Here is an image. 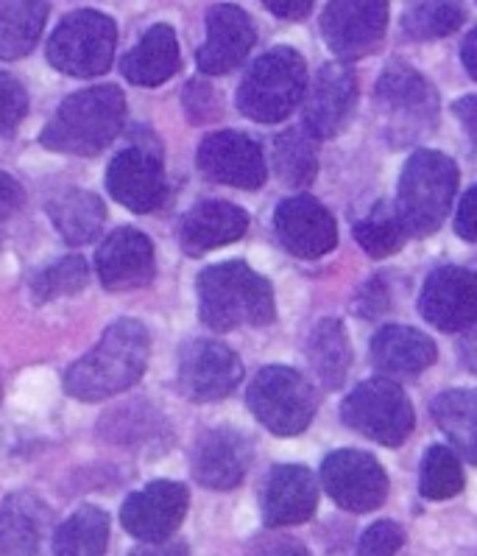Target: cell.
<instances>
[{"label":"cell","instance_id":"8fae6325","mask_svg":"<svg viewBox=\"0 0 477 556\" xmlns=\"http://www.w3.org/2000/svg\"><path fill=\"white\" fill-rule=\"evenodd\" d=\"M243 364L232 350L216 339H196L179 353V392L193 403H212L237 389Z\"/></svg>","mask_w":477,"mask_h":556},{"label":"cell","instance_id":"603a6c76","mask_svg":"<svg viewBox=\"0 0 477 556\" xmlns=\"http://www.w3.org/2000/svg\"><path fill=\"white\" fill-rule=\"evenodd\" d=\"M319 484L313 472L299 465H280L271 470L262 492V520L271 529L299 526L315 515Z\"/></svg>","mask_w":477,"mask_h":556},{"label":"cell","instance_id":"f35d334b","mask_svg":"<svg viewBox=\"0 0 477 556\" xmlns=\"http://www.w3.org/2000/svg\"><path fill=\"white\" fill-rule=\"evenodd\" d=\"M184 110H188L190 121H196V124H207L218 115V96L216 90L202 79H193L184 90Z\"/></svg>","mask_w":477,"mask_h":556},{"label":"cell","instance_id":"cb8c5ba5","mask_svg":"<svg viewBox=\"0 0 477 556\" xmlns=\"http://www.w3.org/2000/svg\"><path fill=\"white\" fill-rule=\"evenodd\" d=\"M438 350L430 336L405 325H388L372 339V364L388 378H416L433 367Z\"/></svg>","mask_w":477,"mask_h":556},{"label":"cell","instance_id":"8d00e7d4","mask_svg":"<svg viewBox=\"0 0 477 556\" xmlns=\"http://www.w3.org/2000/svg\"><path fill=\"white\" fill-rule=\"evenodd\" d=\"M28 112V92L12 73L0 71V138H12Z\"/></svg>","mask_w":477,"mask_h":556},{"label":"cell","instance_id":"d6a6232c","mask_svg":"<svg viewBox=\"0 0 477 556\" xmlns=\"http://www.w3.org/2000/svg\"><path fill=\"white\" fill-rule=\"evenodd\" d=\"M354 238L366 255L388 257L399 252L411 236L399 216L397 202H377L363 222L354 224Z\"/></svg>","mask_w":477,"mask_h":556},{"label":"cell","instance_id":"7c38bea8","mask_svg":"<svg viewBox=\"0 0 477 556\" xmlns=\"http://www.w3.org/2000/svg\"><path fill=\"white\" fill-rule=\"evenodd\" d=\"M386 0H330L321 14V34L340 60H360L386 37Z\"/></svg>","mask_w":477,"mask_h":556},{"label":"cell","instance_id":"ac0fdd59","mask_svg":"<svg viewBox=\"0 0 477 556\" xmlns=\"http://www.w3.org/2000/svg\"><path fill=\"white\" fill-rule=\"evenodd\" d=\"M274 227L282 247L296 257H324L338 243L335 218L313 197H291L276 207Z\"/></svg>","mask_w":477,"mask_h":556},{"label":"cell","instance_id":"8992f818","mask_svg":"<svg viewBox=\"0 0 477 556\" xmlns=\"http://www.w3.org/2000/svg\"><path fill=\"white\" fill-rule=\"evenodd\" d=\"M118 46V26L104 12H81L67 14L60 28L48 40V62L60 73L90 79L101 76L112 67Z\"/></svg>","mask_w":477,"mask_h":556},{"label":"cell","instance_id":"3957f363","mask_svg":"<svg viewBox=\"0 0 477 556\" xmlns=\"http://www.w3.org/2000/svg\"><path fill=\"white\" fill-rule=\"evenodd\" d=\"M274 289L241 261L204 268L198 275V316L212 330L266 328L274 321Z\"/></svg>","mask_w":477,"mask_h":556},{"label":"cell","instance_id":"f1b7e54d","mask_svg":"<svg viewBox=\"0 0 477 556\" xmlns=\"http://www.w3.org/2000/svg\"><path fill=\"white\" fill-rule=\"evenodd\" d=\"M433 419L455 451L477 465V389H452L430 403Z\"/></svg>","mask_w":477,"mask_h":556},{"label":"cell","instance_id":"6da1fadb","mask_svg":"<svg viewBox=\"0 0 477 556\" xmlns=\"http://www.w3.org/2000/svg\"><path fill=\"white\" fill-rule=\"evenodd\" d=\"M151 336L138 319H118L106 328L99 348L67 369L65 392L81 403H99L126 392L149 367Z\"/></svg>","mask_w":477,"mask_h":556},{"label":"cell","instance_id":"7bdbcfd3","mask_svg":"<svg viewBox=\"0 0 477 556\" xmlns=\"http://www.w3.org/2000/svg\"><path fill=\"white\" fill-rule=\"evenodd\" d=\"M262 7L274 12L282 21H301L313 9V0H262Z\"/></svg>","mask_w":477,"mask_h":556},{"label":"cell","instance_id":"d590c367","mask_svg":"<svg viewBox=\"0 0 477 556\" xmlns=\"http://www.w3.org/2000/svg\"><path fill=\"white\" fill-rule=\"evenodd\" d=\"M418 490L427 501H447L464 490V470L455 453L444 445H433L422 458V478Z\"/></svg>","mask_w":477,"mask_h":556},{"label":"cell","instance_id":"5b68a950","mask_svg":"<svg viewBox=\"0 0 477 556\" xmlns=\"http://www.w3.org/2000/svg\"><path fill=\"white\" fill-rule=\"evenodd\" d=\"M308 90V67L294 48H274L249 67L237 90V110L257 124H280Z\"/></svg>","mask_w":477,"mask_h":556},{"label":"cell","instance_id":"1f68e13d","mask_svg":"<svg viewBox=\"0 0 477 556\" xmlns=\"http://www.w3.org/2000/svg\"><path fill=\"white\" fill-rule=\"evenodd\" d=\"M274 168L285 185L305 188L319 174L315 138L308 129H288L274 140Z\"/></svg>","mask_w":477,"mask_h":556},{"label":"cell","instance_id":"4dcf8cb0","mask_svg":"<svg viewBox=\"0 0 477 556\" xmlns=\"http://www.w3.org/2000/svg\"><path fill=\"white\" fill-rule=\"evenodd\" d=\"M109 515L99 506H81L53 534V556H106Z\"/></svg>","mask_w":477,"mask_h":556},{"label":"cell","instance_id":"7402d4cb","mask_svg":"<svg viewBox=\"0 0 477 556\" xmlns=\"http://www.w3.org/2000/svg\"><path fill=\"white\" fill-rule=\"evenodd\" d=\"M246 229H249V213L246 210L232 202L209 199V202H198L196 207L184 213L182 222H179L177 238L179 247L188 255L198 257L218 247L241 241L246 236Z\"/></svg>","mask_w":477,"mask_h":556},{"label":"cell","instance_id":"f546056e","mask_svg":"<svg viewBox=\"0 0 477 556\" xmlns=\"http://www.w3.org/2000/svg\"><path fill=\"white\" fill-rule=\"evenodd\" d=\"M308 361L324 389H338L352 367V348L338 319H321L308 339Z\"/></svg>","mask_w":477,"mask_h":556},{"label":"cell","instance_id":"30bf717a","mask_svg":"<svg viewBox=\"0 0 477 556\" xmlns=\"http://www.w3.org/2000/svg\"><path fill=\"white\" fill-rule=\"evenodd\" d=\"M106 188L112 199L131 213H151L165 202L168 182H165L163 151L157 143L126 146L112 157L106 168Z\"/></svg>","mask_w":477,"mask_h":556},{"label":"cell","instance_id":"ba28073f","mask_svg":"<svg viewBox=\"0 0 477 556\" xmlns=\"http://www.w3.org/2000/svg\"><path fill=\"white\" fill-rule=\"evenodd\" d=\"M377 106L386 118L388 138L408 143L430 131L438 118V96L430 81L405 62H391L377 79Z\"/></svg>","mask_w":477,"mask_h":556},{"label":"cell","instance_id":"4316f807","mask_svg":"<svg viewBox=\"0 0 477 556\" xmlns=\"http://www.w3.org/2000/svg\"><path fill=\"white\" fill-rule=\"evenodd\" d=\"M48 216L60 236L73 247L90 243L101 236L106 222V207L95 193L81 188L62 190L48 202Z\"/></svg>","mask_w":477,"mask_h":556},{"label":"cell","instance_id":"ee69618b","mask_svg":"<svg viewBox=\"0 0 477 556\" xmlns=\"http://www.w3.org/2000/svg\"><path fill=\"white\" fill-rule=\"evenodd\" d=\"M452 112H455L457 121L464 124L466 135L477 143V96H466V99L455 101V104H452Z\"/></svg>","mask_w":477,"mask_h":556},{"label":"cell","instance_id":"5bb4252c","mask_svg":"<svg viewBox=\"0 0 477 556\" xmlns=\"http://www.w3.org/2000/svg\"><path fill=\"white\" fill-rule=\"evenodd\" d=\"M196 165L204 177L229 188L257 190L262 188L269 168L262 149L243 131H212L202 140L196 154Z\"/></svg>","mask_w":477,"mask_h":556},{"label":"cell","instance_id":"b9f144b4","mask_svg":"<svg viewBox=\"0 0 477 556\" xmlns=\"http://www.w3.org/2000/svg\"><path fill=\"white\" fill-rule=\"evenodd\" d=\"M455 232L464 241H477V185L457 204Z\"/></svg>","mask_w":477,"mask_h":556},{"label":"cell","instance_id":"bcb514c9","mask_svg":"<svg viewBox=\"0 0 477 556\" xmlns=\"http://www.w3.org/2000/svg\"><path fill=\"white\" fill-rule=\"evenodd\" d=\"M129 556H190V554H188V545L168 543V540H163V543L140 545V548L131 551Z\"/></svg>","mask_w":477,"mask_h":556},{"label":"cell","instance_id":"9a60e30c","mask_svg":"<svg viewBox=\"0 0 477 556\" xmlns=\"http://www.w3.org/2000/svg\"><path fill=\"white\" fill-rule=\"evenodd\" d=\"M188 486L177 481H151L145 490L126 497L120 509V523L134 540L143 543H163L173 531H179L188 515Z\"/></svg>","mask_w":477,"mask_h":556},{"label":"cell","instance_id":"74e56055","mask_svg":"<svg viewBox=\"0 0 477 556\" xmlns=\"http://www.w3.org/2000/svg\"><path fill=\"white\" fill-rule=\"evenodd\" d=\"M402 543H405V531L391 520H379L360 536L358 556H394L402 548Z\"/></svg>","mask_w":477,"mask_h":556},{"label":"cell","instance_id":"9c48e42d","mask_svg":"<svg viewBox=\"0 0 477 556\" xmlns=\"http://www.w3.org/2000/svg\"><path fill=\"white\" fill-rule=\"evenodd\" d=\"M340 417L349 428L386 447L402 445L416 426L411 400L388 378L363 380L352 389L340 406Z\"/></svg>","mask_w":477,"mask_h":556},{"label":"cell","instance_id":"e575fe53","mask_svg":"<svg viewBox=\"0 0 477 556\" xmlns=\"http://www.w3.org/2000/svg\"><path fill=\"white\" fill-rule=\"evenodd\" d=\"M461 23H464V9L457 0H422L402 17V28L413 40H438L457 31Z\"/></svg>","mask_w":477,"mask_h":556},{"label":"cell","instance_id":"60d3db41","mask_svg":"<svg viewBox=\"0 0 477 556\" xmlns=\"http://www.w3.org/2000/svg\"><path fill=\"white\" fill-rule=\"evenodd\" d=\"M252 556H310V551L294 540V536H262L257 540L255 545V554Z\"/></svg>","mask_w":477,"mask_h":556},{"label":"cell","instance_id":"ffe728a7","mask_svg":"<svg viewBox=\"0 0 477 556\" xmlns=\"http://www.w3.org/2000/svg\"><path fill=\"white\" fill-rule=\"evenodd\" d=\"M255 23L241 7L218 3L207 12V42L198 48V71L207 76H223L246 62L255 48Z\"/></svg>","mask_w":477,"mask_h":556},{"label":"cell","instance_id":"44dd1931","mask_svg":"<svg viewBox=\"0 0 477 556\" xmlns=\"http://www.w3.org/2000/svg\"><path fill=\"white\" fill-rule=\"evenodd\" d=\"M252 465V445L235 428L202 433L190 456V470L207 490H235Z\"/></svg>","mask_w":477,"mask_h":556},{"label":"cell","instance_id":"52a82bcc","mask_svg":"<svg viewBox=\"0 0 477 556\" xmlns=\"http://www.w3.org/2000/svg\"><path fill=\"white\" fill-rule=\"evenodd\" d=\"M252 414L276 437H296L313 422L319 394L310 380L291 367H266L246 392Z\"/></svg>","mask_w":477,"mask_h":556},{"label":"cell","instance_id":"f6af8a7d","mask_svg":"<svg viewBox=\"0 0 477 556\" xmlns=\"http://www.w3.org/2000/svg\"><path fill=\"white\" fill-rule=\"evenodd\" d=\"M457 358L469 372H477V325L466 328L461 341H457Z\"/></svg>","mask_w":477,"mask_h":556},{"label":"cell","instance_id":"d6986e66","mask_svg":"<svg viewBox=\"0 0 477 556\" xmlns=\"http://www.w3.org/2000/svg\"><path fill=\"white\" fill-rule=\"evenodd\" d=\"M95 268L109 291L145 289L157 275V257L154 243L134 227H120L99 247Z\"/></svg>","mask_w":477,"mask_h":556},{"label":"cell","instance_id":"4fadbf2b","mask_svg":"<svg viewBox=\"0 0 477 556\" xmlns=\"http://www.w3.org/2000/svg\"><path fill=\"white\" fill-rule=\"evenodd\" d=\"M321 484L347 511H374L386 504L388 495L386 470L363 451L330 453L321 465Z\"/></svg>","mask_w":477,"mask_h":556},{"label":"cell","instance_id":"2e32d148","mask_svg":"<svg viewBox=\"0 0 477 556\" xmlns=\"http://www.w3.org/2000/svg\"><path fill=\"white\" fill-rule=\"evenodd\" d=\"M418 311L444 333L477 325V275L461 266L436 268L418 296Z\"/></svg>","mask_w":477,"mask_h":556},{"label":"cell","instance_id":"484cf974","mask_svg":"<svg viewBox=\"0 0 477 556\" xmlns=\"http://www.w3.org/2000/svg\"><path fill=\"white\" fill-rule=\"evenodd\" d=\"M182 67L179 40L170 26H151L143 40L131 48L120 62L126 79L138 87H157L173 79Z\"/></svg>","mask_w":477,"mask_h":556},{"label":"cell","instance_id":"277c9868","mask_svg":"<svg viewBox=\"0 0 477 556\" xmlns=\"http://www.w3.org/2000/svg\"><path fill=\"white\" fill-rule=\"evenodd\" d=\"M457 190V165L441 151H413L399 179L397 210L408 236L425 238L441 227Z\"/></svg>","mask_w":477,"mask_h":556},{"label":"cell","instance_id":"e0dca14e","mask_svg":"<svg viewBox=\"0 0 477 556\" xmlns=\"http://www.w3.org/2000/svg\"><path fill=\"white\" fill-rule=\"evenodd\" d=\"M358 104V76L347 62H330L315 73L305 99V129L315 140L335 138Z\"/></svg>","mask_w":477,"mask_h":556},{"label":"cell","instance_id":"7a4b0ae2","mask_svg":"<svg viewBox=\"0 0 477 556\" xmlns=\"http://www.w3.org/2000/svg\"><path fill=\"white\" fill-rule=\"evenodd\" d=\"M126 121V99L118 87L101 85L73 92L53 112L40 143L56 154L95 157L118 138Z\"/></svg>","mask_w":477,"mask_h":556},{"label":"cell","instance_id":"7dc6e473","mask_svg":"<svg viewBox=\"0 0 477 556\" xmlns=\"http://www.w3.org/2000/svg\"><path fill=\"white\" fill-rule=\"evenodd\" d=\"M461 60H464V67L469 71L472 79L477 81V28L464 40V48H461Z\"/></svg>","mask_w":477,"mask_h":556},{"label":"cell","instance_id":"d4e9b609","mask_svg":"<svg viewBox=\"0 0 477 556\" xmlns=\"http://www.w3.org/2000/svg\"><path fill=\"white\" fill-rule=\"evenodd\" d=\"M51 511L31 492H14L0 506V556H40Z\"/></svg>","mask_w":477,"mask_h":556},{"label":"cell","instance_id":"ab89813d","mask_svg":"<svg viewBox=\"0 0 477 556\" xmlns=\"http://www.w3.org/2000/svg\"><path fill=\"white\" fill-rule=\"evenodd\" d=\"M23 202H26V190H23V185L17 182L12 174L0 170V222L12 218L14 213L23 207Z\"/></svg>","mask_w":477,"mask_h":556},{"label":"cell","instance_id":"836d02e7","mask_svg":"<svg viewBox=\"0 0 477 556\" xmlns=\"http://www.w3.org/2000/svg\"><path fill=\"white\" fill-rule=\"evenodd\" d=\"M87 280H90V266L81 255L60 257L51 266H46L40 275L31 280V296L37 305L42 302L62 300V296H73L85 291Z\"/></svg>","mask_w":477,"mask_h":556},{"label":"cell","instance_id":"83f0119b","mask_svg":"<svg viewBox=\"0 0 477 556\" xmlns=\"http://www.w3.org/2000/svg\"><path fill=\"white\" fill-rule=\"evenodd\" d=\"M48 0H0V60H23L40 42Z\"/></svg>","mask_w":477,"mask_h":556}]
</instances>
